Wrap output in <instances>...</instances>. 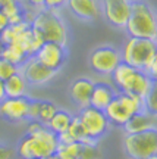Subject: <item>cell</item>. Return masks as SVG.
Instances as JSON below:
<instances>
[{"instance_id":"obj_1","label":"cell","mask_w":157,"mask_h":159,"mask_svg":"<svg viewBox=\"0 0 157 159\" xmlns=\"http://www.w3.org/2000/svg\"><path fill=\"white\" fill-rule=\"evenodd\" d=\"M125 30L129 37L157 41V13L144 0H132Z\"/></svg>"},{"instance_id":"obj_2","label":"cell","mask_w":157,"mask_h":159,"mask_svg":"<svg viewBox=\"0 0 157 159\" xmlns=\"http://www.w3.org/2000/svg\"><path fill=\"white\" fill-rule=\"evenodd\" d=\"M57 136L47 127H43L34 134H25L18 142L16 153L21 159H40L49 158L56 153Z\"/></svg>"},{"instance_id":"obj_3","label":"cell","mask_w":157,"mask_h":159,"mask_svg":"<svg viewBox=\"0 0 157 159\" xmlns=\"http://www.w3.org/2000/svg\"><path fill=\"white\" fill-rule=\"evenodd\" d=\"M31 27L37 30L44 41L57 43L66 47L69 41V33L65 19L57 11L51 9H38L31 19Z\"/></svg>"},{"instance_id":"obj_4","label":"cell","mask_w":157,"mask_h":159,"mask_svg":"<svg viewBox=\"0 0 157 159\" xmlns=\"http://www.w3.org/2000/svg\"><path fill=\"white\" fill-rule=\"evenodd\" d=\"M157 53V41L147 39H137L129 37L124 44V49L120 52L122 62L128 63L129 66L135 69L146 71L150 68L154 55Z\"/></svg>"},{"instance_id":"obj_5","label":"cell","mask_w":157,"mask_h":159,"mask_svg":"<svg viewBox=\"0 0 157 159\" xmlns=\"http://www.w3.org/2000/svg\"><path fill=\"white\" fill-rule=\"evenodd\" d=\"M141 111H144L141 97L131 94V93L118 91L112 99V102L106 106L104 114H106L110 125L124 127L132 115L138 114Z\"/></svg>"},{"instance_id":"obj_6","label":"cell","mask_w":157,"mask_h":159,"mask_svg":"<svg viewBox=\"0 0 157 159\" xmlns=\"http://www.w3.org/2000/svg\"><path fill=\"white\" fill-rule=\"evenodd\" d=\"M125 153L131 159H148L157 153V128L125 134L124 137Z\"/></svg>"},{"instance_id":"obj_7","label":"cell","mask_w":157,"mask_h":159,"mask_svg":"<svg viewBox=\"0 0 157 159\" xmlns=\"http://www.w3.org/2000/svg\"><path fill=\"white\" fill-rule=\"evenodd\" d=\"M120 62V52L113 46H98L90 55L91 69L100 75H112L115 68Z\"/></svg>"},{"instance_id":"obj_8","label":"cell","mask_w":157,"mask_h":159,"mask_svg":"<svg viewBox=\"0 0 157 159\" xmlns=\"http://www.w3.org/2000/svg\"><path fill=\"white\" fill-rule=\"evenodd\" d=\"M78 118L81 119L82 125L85 127L88 137L95 142H98L110 128V122H109L104 111L95 109L93 106H85V108L79 109Z\"/></svg>"},{"instance_id":"obj_9","label":"cell","mask_w":157,"mask_h":159,"mask_svg":"<svg viewBox=\"0 0 157 159\" xmlns=\"http://www.w3.org/2000/svg\"><path fill=\"white\" fill-rule=\"evenodd\" d=\"M19 72L22 74V77L28 83V85H34V87H40V85L50 83L57 74L56 71L49 69L43 63H40L34 56H29L19 66Z\"/></svg>"},{"instance_id":"obj_10","label":"cell","mask_w":157,"mask_h":159,"mask_svg":"<svg viewBox=\"0 0 157 159\" xmlns=\"http://www.w3.org/2000/svg\"><path fill=\"white\" fill-rule=\"evenodd\" d=\"M132 0H101V12L104 19L116 28H125L131 15Z\"/></svg>"},{"instance_id":"obj_11","label":"cell","mask_w":157,"mask_h":159,"mask_svg":"<svg viewBox=\"0 0 157 159\" xmlns=\"http://www.w3.org/2000/svg\"><path fill=\"white\" fill-rule=\"evenodd\" d=\"M34 57L40 63H43L44 66L53 71H59L62 68L68 57L66 47L57 43H51V41H44L43 46L40 47L37 53L34 55Z\"/></svg>"},{"instance_id":"obj_12","label":"cell","mask_w":157,"mask_h":159,"mask_svg":"<svg viewBox=\"0 0 157 159\" xmlns=\"http://www.w3.org/2000/svg\"><path fill=\"white\" fill-rule=\"evenodd\" d=\"M28 103L29 97H6L0 103V116L11 122L28 121Z\"/></svg>"},{"instance_id":"obj_13","label":"cell","mask_w":157,"mask_h":159,"mask_svg":"<svg viewBox=\"0 0 157 159\" xmlns=\"http://www.w3.org/2000/svg\"><path fill=\"white\" fill-rule=\"evenodd\" d=\"M94 87V81L85 77L75 78L69 85V96L72 99V102L78 106L79 109L90 106V97L91 91Z\"/></svg>"},{"instance_id":"obj_14","label":"cell","mask_w":157,"mask_h":159,"mask_svg":"<svg viewBox=\"0 0 157 159\" xmlns=\"http://www.w3.org/2000/svg\"><path fill=\"white\" fill-rule=\"evenodd\" d=\"M66 6L75 16L82 21H95L101 13V7L97 0H68Z\"/></svg>"},{"instance_id":"obj_15","label":"cell","mask_w":157,"mask_h":159,"mask_svg":"<svg viewBox=\"0 0 157 159\" xmlns=\"http://www.w3.org/2000/svg\"><path fill=\"white\" fill-rule=\"evenodd\" d=\"M116 93H118L116 89L113 85H110L109 83H103V81L94 83V87H93L90 97V106H93L95 109H100V111H104L107 105L112 102V99L115 97Z\"/></svg>"},{"instance_id":"obj_16","label":"cell","mask_w":157,"mask_h":159,"mask_svg":"<svg viewBox=\"0 0 157 159\" xmlns=\"http://www.w3.org/2000/svg\"><path fill=\"white\" fill-rule=\"evenodd\" d=\"M137 71L138 69L129 66L128 63L120 62L115 68V71L112 72V80L118 91H124V93H129L131 91V87H132V83L135 80V75H137Z\"/></svg>"},{"instance_id":"obj_17","label":"cell","mask_w":157,"mask_h":159,"mask_svg":"<svg viewBox=\"0 0 157 159\" xmlns=\"http://www.w3.org/2000/svg\"><path fill=\"white\" fill-rule=\"evenodd\" d=\"M13 43H16V44L21 46L24 49V52L27 53V56L29 57V56H34V55L37 53V50L43 46L44 40H43L41 34H40L37 30H34L33 27L29 25L28 28L24 30L22 33L18 35L16 40H15Z\"/></svg>"},{"instance_id":"obj_18","label":"cell","mask_w":157,"mask_h":159,"mask_svg":"<svg viewBox=\"0 0 157 159\" xmlns=\"http://www.w3.org/2000/svg\"><path fill=\"white\" fill-rule=\"evenodd\" d=\"M156 127V118L147 114L146 111H141L138 114L132 115L128 119V122L122 127L125 134H132V133H141V131L150 130Z\"/></svg>"},{"instance_id":"obj_19","label":"cell","mask_w":157,"mask_h":159,"mask_svg":"<svg viewBox=\"0 0 157 159\" xmlns=\"http://www.w3.org/2000/svg\"><path fill=\"white\" fill-rule=\"evenodd\" d=\"M5 83V93L6 97H24L28 93V83L25 81L22 74L18 71L16 74L3 81Z\"/></svg>"},{"instance_id":"obj_20","label":"cell","mask_w":157,"mask_h":159,"mask_svg":"<svg viewBox=\"0 0 157 159\" xmlns=\"http://www.w3.org/2000/svg\"><path fill=\"white\" fill-rule=\"evenodd\" d=\"M0 57L7 61V62H11L12 65H15L18 68L28 59V56L24 52V49L19 44H16V43L2 46V49H0Z\"/></svg>"},{"instance_id":"obj_21","label":"cell","mask_w":157,"mask_h":159,"mask_svg":"<svg viewBox=\"0 0 157 159\" xmlns=\"http://www.w3.org/2000/svg\"><path fill=\"white\" fill-rule=\"evenodd\" d=\"M72 121V115L69 114L68 111H63V109H57V112L53 115V118L46 124V127L50 131H53L55 134H60V133H65L68 130V127Z\"/></svg>"},{"instance_id":"obj_22","label":"cell","mask_w":157,"mask_h":159,"mask_svg":"<svg viewBox=\"0 0 157 159\" xmlns=\"http://www.w3.org/2000/svg\"><path fill=\"white\" fill-rule=\"evenodd\" d=\"M29 25H31V24L27 22V21L19 22V24H9V25H7V27L0 33V43H2V46H6V44L13 43V41L16 40L18 35L21 34L24 30L28 28Z\"/></svg>"},{"instance_id":"obj_23","label":"cell","mask_w":157,"mask_h":159,"mask_svg":"<svg viewBox=\"0 0 157 159\" xmlns=\"http://www.w3.org/2000/svg\"><path fill=\"white\" fill-rule=\"evenodd\" d=\"M66 131H68V134L72 137L73 142H76V143H84L90 139L88 134H87L85 127L82 125L81 119L78 118V115L72 116V121H71V124H69V127H68Z\"/></svg>"},{"instance_id":"obj_24","label":"cell","mask_w":157,"mask_h":159,"mask_svg":"<svg viewBox=\"0 0 157 159\" xmlns=\"http://www.w3.org/2000/svg\"><path fill=\"white\" fill-rule=\"evenodd\" d=\"M78 159H101V150L97 146V142L88 139L87 142L81 143Z\"/></svg>"},{"instance_id":"obj_25","label":"cell","mask_w":157,"mask_h":159,"mask_svg":"<svg viewBox=\"0 0 157 159\" xmlns=\"http://www.w3.org/2000/svg\"><path fill=\"white\" fill-rule=\"evenodd\" d=\"M79 149H81V143H68V144H62L59 143L56 149V156L57 159H78Z\"/></svg>"},{"instance_id":"obj_26","label":"cell","mask_w":157,"mask_h":159,"mask_svg":"<svg viewBox=\"0 0 157 159\" xmlns=\"http://www.w3.org/2000/svg\"><path fill=\"white\" fill-rule=\"evenodd\" d=\"M144 111L151 116L157 118V81H153V85L150 91L147 93V96L142 99Z\"/></svg>"},{"instance_id":"obj_27","label":"cell","mask_w":157,"mask_h":159,"mask_svg":"<svg viewBox=\"0 0 157 159\" xmlns=\"http://www.w3.org/2000/svg\"><path fill=\"white\" fill-rule=\"evenodd\" d=\"M57 106L55 105L53 102L50 100H41L40 102V112H38V121L41 124H47L51 118H53V115L57 112Z\"/></svg>"},{"instance_id":"obj_28","label":"cell","mask_w":157,"mask_h":159,"mask_svg":"<svg viewBox=\"0 0 157 159\" xmlns=\"http://www.w3.org/2000/svg\"><path fill=\"white\" fill-rule=\"evenodd\" d=\"M18 71H19L18 66L12 65L11 62H7V61L0 57V80H2V81H6L9 77H12L13 74H16Z\"/></svg>"},{"instance_id":"obj_29","label":"cell","mask_w":157,"mask_h":159,"mask_svg":"<svg viewBox=\"0 0 157 159\" xmlns=\"http://www.w3.org/2000/svg\"><path fill=\"white\" fill-rule=\"evenodd\" d=\"M40 102H41V100H38V99H29V103H28V121H35V119H38Z\"/></svg>"},{"instance_id":"obj_30","label":"cell","mask_w":157,"mask_h":159,"mask_svg":"<svg viewBox=\"0 0 157 159\" xmlns=\"http://www.w3.org/2000/svg\"><path fill=\"white\" fill-rule=\"evenodd\" d=\"M68 0H44V9H51V11H59L62 6L66 5Z\"/></svg>"},{"instance_id":"obj_31","label":"cell","mask_w":157,"mask_h":159,"mask_svg":"<svg viewBox=\"0 0 157 159\" xmlns=\"http://www.w3.org/2000/svg\"><path fill=\"white\" fill-rule=\"evenodd\" d=\"M13 156H15V150L7 144L0 143V159H13Z\"/></svg>"},{"instance_id":"obj_32","label":"cell","mask_w":157,"mask_h":159,"mask_svg":"<svg viewBox=\"0 0 157 159\" xmlns=\"http://www.w3.org/2000/svg\"><path fill=\"white\" fill-rule=\"evenodd\" d=\"M43 127H44V124H41L38 119H35V121H29L28 125H27V134H34V133H37V131L41 130Z\"/></svg>"},{"instance_id":"obj_33","label":"cell","mask_w":157,"mask_h":159,"mask_svg":"<svg viewBox=\"0 0 157 159\" xmlns=\"http://www.w3.org/2000/svg\"><path fill=\"white\" fill-rule=\"evenodd\" d=\"M147 74L150 75V78H151L153 81H157V53L154 55V59H153L150 68L147 69Z\"/></svg>"},{"instance_id":"obj_34","label":"cell","mask_w":157,"mask_h":159,"mask_svg":"<svg viewBox=\"0 0 157 159\" xmlns=\"http://www.w3.org/2000/svg\"><path fill=\"white\" fill-rule=\"evenodd\" d=\"M24 3L31 7V9H43L44 7V0H24Z\"/></svg>"},{"instance_id":"obj_35","label":"cell","mask_w":157,"mask_h":159,"mask_svg":"<svg viewBox=\"0 0 157 159\" xmlns=\"http://www.w3.org/2000/svg\"><path fill=\"white\" fill-rule=\"evenodd\" d=\"M57 142L62 143V144H68V143H73V140H72V137L68 134V131H65V133L57 134Z\"/></svg>"},{"instance_id":"obj_36","label":"cell","mask_w":157,"mask_h":159,"mask_svg":"<svg viewBox=\"0 0 157 159\" xmlns=\"http://www.w3.org/2000/svg\"><path fill=\"white\" fill-rule=\"evenodd\" d=\"M7 25H9L7 16H6L5 13H3V12L0 11V33H2V31H3V30H5L6 27H7Z\"/></svg>"},{"instance_id":"obj_37","label":"cell","mask_w":157,"mask_h":159,"mask_svg":"<svg viewBox=\"0 0 157 159\" xmlns=\"http://www.w3.org/2000/svg\"><path fill=\"white\" fill-rule=\"evenodd\" d=\"M6 99V93H5V83L0 80V103Z\"/></svg>"},{"instance_id":"obj_38","label":"cell","mask_w":157,"mask_h":159,"mask_svg":"<svg viewBox=\"0 0 157 159\" xmlns=\"http://www.w3.org/2000/svg\"><path fill=\"white\" fill-rule=\"evenodd\" d=\"M40 159H57L56 155H51V156H49V158H40Z\"/></svg>"},{"instance_id":"obj_39","label":"cell","mask_w":157,"mask_h":159,"mask_svg":"<svg viewBox=\"0 0 157 159\" xmlns=\"http://www.w3.org/2000/svg\"><path fill=\"white\" fill-rule=\"evenodd\" d=\"M148 159H157V153H154V155L151 156V158H148Z\"/></svg>"}]
</instances>
